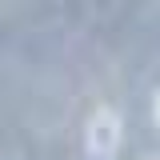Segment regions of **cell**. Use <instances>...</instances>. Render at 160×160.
I'll return each instance as SVG.
<instances>
[{"label":"cell","mask_w":160,"mask_h":160,"mask_svg":"<svg viewBox=\"0 0 160 160\" xmlns=\"http://www.w3.org/2000/svg\"><path fill=\"white\" fill-rule=\"evenodd\" d=\"M120 140H124V120L116 108H96L88 120V132H84V148L92 160H112L120 152Z\"/></svg>","instance_id":"6da1fadb"},{"label":"cell","mask_w":160,"mask_h":160,"mask_svg":"<svg viewBox=\"0 0 160 160\" xmlns=\"http://www.w3.org/2000/svg\"><path fill=\"white\" fill-rule=\"evenodd\" d=\"M152 116H156V128H160V88H156V100H152Z\"/></svg>","instance_id":"7a4b0ae2"}]
</instances>
